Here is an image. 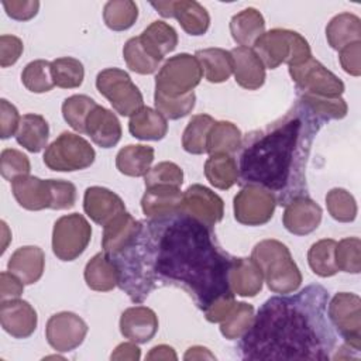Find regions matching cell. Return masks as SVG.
Listing matches in <instances>:
<instances>
[{
    "instance_id": "cell-1",
    "label": "cell",
    "mask_w": 361,
    "mask_h": 361,
    "mask_svg": "<svg viewBox=\"0 0 361 361\" xmlns=\"http://www.w3.org/2000/svg\"><path fill=\"white\" fill-rule=\"evenodd\" d=\"M110 258L120 272L117 286L134 303L158 285L182 288L202 312L234 295L228 282L233 257L219 245L213 228L180 210L141 221L135 240Z\"/></svg>"
},
{
    "instance_id": "cell-2",
    "label": "cell",
    "mask_w": 361,
    "mask_h": 361,
    "mask_svg": "<svg viewBox=\"0 0 361 361\" xmlns=\"http://www.w3.org/2000/svg\"><path fill=\"white\" fill-rule=\"evenodd\" d=\"M329 292L317 283L265 300L240 337L243 360H331L337 337L327 316Z\"/></svg>"
},
{
    "instance_id": "cell-3",
    "label": "cell",
    "mask_w": 361,
    "mask_h": 361,
    "mask_svg": "<svg viewBox=\"0 0 361 361\" xmlns=\"http://www.w3.org/2000/svg\"><path fill=\"white\" fill-rule=\"evenodd\" d=\"M323 124L298 100L283 117L247 134L237 164L238 183L268 190L281 206L307 196V159Z\"/></svg>"
},
{
    "instance_id": "cell-4",
    "label": "cell",
    "mask_w": 361,
    "mask_h": 361,
    "mask_svg": "<svg viewBox=\"0 0 361 361\" xmlns=\"http://www.w3.org/2000/svg\"><path fill=\"white\" fill-rule=\"evenodd\" d=\"M251 258L259 267L268 288L275 293L296 292L302 274L290 251L278 240H262L252 248Z\"/></svg>"
},
{
    "instance_id": "cell-5",
    "label": "cell",
    "mask_w": 361,
    "mask_h": 361,
    "mask_svg": "<svg viewBox=\"0 0 361 361\" xmlns=\"http://www.w3.org/2000/svg\"><path fill=\"white\" fill-rule=\"evenodd\" d=\"M265 68L275 69L281 63L299 65L312 56L309 42L299 32L274 28L264 32L252 45Z\"/></svg>"
},
{
    "instance_id": "cell-6",
    "label": "cell",
    "mask_w": 361,
    "mask_h": 361,
    "mask_svg": "<svg viewBox=\"0 0 361 361\" xmlns=\"http://www.w3.org/2000/svg\"><path fill=\"white\" fill-rule=\"evenodd\" d=\"M203 78V69L195 55L178 54L171 56L158 71L155 78V92L178 97L193 92Z\"/></svg>"
},
{
    "instance_id": "cell-7",
    "label": "cell",
    "mask_w": 361,
    "mask_h": 361,
    "mask_svg": "<svg viewBox=\"0 0 361 361\" xmlns=\"http://www.w3.org/2000/svg\"><path fill=\"white\" fill-rule=\"evenodd\" d=\"M44 164L56 172H73L89 168L96 158L93 147L79 134L63 131L44 152Z\"/></svg>"
},
{
    "instance_id": "cell-8",
    "label": "cell",
    "mask_w": 361,
    "mask_h": 361,
    "mask_svg": "<svg viewBox=\"0 0 361 361\" xmlns=\"http://www.w3.org/2000/svg\"><path fill=\"white\" fill-rule=\"evenodd\" d=\"M96 87L121 116L131 117L144 106L140 89L123 69L107 68L100 71L96 76Z\"/></svg>"
},
{
    "instance_id": "cell-9",
    "label": "cell",
    "mask_w": 361,
    "mask_h": 361,
    "mask_svg": "<svg viewBox=\"0 0 361 361\" xmlns=\"http://www.w3.org/2000/svg\"><path fill=\"white\" fill-rule=\"evenodd\" d=\"M92 238L89 221L79 213L59 217L52 230V251L61 261H73L83 254Z\"/></svg>"
},
{
    "instance_id": "cell-10",
    "label": "cell",
    "mask_w": 361,
    "mask_h": 361,
    "mask_svg": "<svg viewBox=\"0 0 361 361\" xmlns=\"http://www.w3.org/2000/svg\"><path fill=\"white\" fill-rule=\"evenodd\" d=\"M327 316L344 344L361 350V299L351 292H338L327 303Z\"/></svg>"
},
{
    "instance_id": "cell-11",
    "label": "cell",
    "mask_w": 361,
    "mask_h": 361,
    "mask_svg": "<svg viewBox=\"0 0 361 361\" xmlns=\"http://www.w3.org/2000/svg\"><path fill=\"white\" fill-rule=\"evenodd\" d=\"M289 75L300 93L337 97L344 92L343 80L313 56L299 65L289 66Z\"/></svg>"
},
{
    "instance_id": "cell-12",
    "label": "cell",
    "mask_w": 361,
    "mask_h": 361,
    "mask_svg": "<svg viewBox=\"0 0 361 361\" xmlns=\"http://www.w3.org/2000/svg\"><path fill=\"white\" fill-rule=\"evenodd\" d=\"M276 200L265 189L247 185L234 197V217L244 226H262L275 212Z\"/></svg>"
},
{
    "instance_id": "cell-13",
    "label": "cell",
    "mask_w": 361,
    "mask_h": 361,
    "mask_svg": "<svg viewBox=\"0 0 361 361\" xmlns=\"http://www.w3.org/2000/svg\"><path fill=\"white\" fill-rule=\"evenodd\" d=\"M87 334L86 322L72 312H59L52 314L45 327L48 344L59 351L66 353L78 348Z\"/></svg>"
},
{
    "instance_id": "cell-14",
    "label": "cell",
    "mask_w": 361,
    "mask_h": 361,
    "mask_svg": "<svg viewBox=\"0 0 361 361\" xmlns=\"http://www.w3.org/2000/svg\"><path fill=\"white\" fill-rule=\"evenodd\" d=\"M180 212L213 228L224 216V203L223 199L209 188L195 183L183 192Z\"/></svg>"
},
{
    "instance_id": "cell-15",
    "label": "cell",
    "mask_w": 361,
    "mask_h": 361,
    "mask_svg": "<svg viewBox=\"0 0 361 361\" xmlns=\"http://www.w3.org/2000/svg\"><path fill=\"white\" fill-rule=\"evenodd\" d=\"M0 323L6 333L14 338L30 337L38 323L35 309L23 299H8L0 303Z\"/></svg>"
},
{
    "instance_id": "cell-16",
    "label": "cell",
    "mask_w": 361,
    "mask_h": 361,
    "mask_svg": "<svg viewBox=\"0 0 361 361\" xmlns=\"http://www.w3.org/2000/svg\"><path fill=\"white\" fill-rule=\"evenodd\" d=\"M322 214L323 210L314 200L309 196H300L285 206L282 221L289 233L306 235L319 227Z\"/></svg>"
},
{
    "instance_id": "cell-17",
    "label": "cell",
    "mask_w": 361,
    "mask_h": 361,
    "mask_svg": "<svg viewBox=\"0 0 361 361\" xmlns=\"http://www.w3.org/2000/svg\"><path fill=\"white\" fill-rule=\"evenodd\" d=\"M11 190L17 203L27 210L37 212L52 206V179L23 175L11 182Z\"/></svg>"
},
{
    "instance_id": "cell-18",
    "label": "cell",
    "mask_w": 361,
    "mask_h": 361,
    "mask_svg": "<svg viewBox=\"0 0 361 361\" xmlns=\"http://www.w3.org/2000/svg\"><path fill=\"white\" fill-rule=\"evenodd\" d=\"M85 213L100 226H106L114 217L126 212L124 202L113 190L102 186H90L83 196Z\"/></svg>"
},
{
    "instance_id": "cell-19",
    "label": "cell",
    "mask_w": 361,
    "mask_h": 361,
    "mask_svg": "<svg viewBox=\"0 0 361 361\" xmlns=\"http://www.w3.org/2000/svg\"><path fill=\"white\" fill-rule=\"evenodd\" d=\"M158 330V317L147 306H133L123 312L120 317L121 334L135 344L148 343Z\"/></svg>"
},
{
    "instance_id": "cell-20",
    "label": "cell",
    "mask_w": 361,
    "mask_h": 361,
    "mask_svg": "<svg viewBox=\"0 0 361 361\" xmlns=\"http://www.w3.org/2000/svg\"><path fill=\"white\" fill-rule=\"evenodd\" d=\"M235 82L248 90L259 89L265 82V66L252 48L235 47L230 51Z\"/></svg>"
},
{
    "instance_id": "cell-21",
    "label": "cell",
    "mask_w": 361,
    "mask_h": 361,
    "mask_svg": "<svg viewBox=\"0 0 361 361\" xmlns=\"http://www.w3.org/2000/svg\"><path fill=\"white\" fill-rule=\"evenodd\" d=\"M141 228V221L135 220L130 213L123 212L107 223L103 228L102 248L109 257L121 252L127 245H130Z\"/></svg>"
},
{
    "instance_id": "cell-22",
    "label": "cell",
    "mask_w": 361,
    "mask_h": 361,
    "mask_svg": "<svg viewBox=\"0 0 361 361\" xmlns=\"http://www.w3.org/2000/svg\"><path fill=\"white\" fill-rule=\"evenodd\" d=\"M86 134L96 145L111 148L121 138V124L111 110L97 104L86 120Z\"/></svg>"
},
{
    "instance_id": "cell-23",
    "label": "cell",
    "mask_w": 361,
    "mask_h": 361,
    "mask_svg": "<svg viewBox=\"0 0 361 361\" xmlns=\"http://www.w3.org/2000/svg\"><path fill=\"white\" fill-rule=\"evenodd\" d=\"M45 254L37 245H24L17 248L8 262V272L14 274L24 285H32L38 282L44 274Z\"/></svg>"
},
{
    "instance_id": "cell-24",
    "label": "cell",
    "mask_w": 361,
    "mask_h": 361,
    "mask_svg": "<svg viewBox=\"0 0 361 361\" xmlns=\"http://www.w3.org/2000/svg\"><path fill=\"white\" fill-rule=\"evenodd\" d=\"M183 192L180 188L169 185H157L147 188L142 199L141 207L148 219H158L164 216L173 214L180 210Z\"/></svg>"
},
{
    "instance_id": "cell-25",
    "label": "cell",
    "mask_w": 361,
    "mask_h": 361,
    "mask_svg": "<svg viewBox=\"0 0 361 361\" xmlns=\"http://www.w3.org/2000/svg\"><path fill=\"white\" fill-rule=\"evenodd\" d=\"M228 282L234 295L252 298L262 289L264 275L252 258L233 257Z\"/></svg>"
},
{
    "instance_id": "cell-26",
    "label": "cell",
    "mask_w": 361,
    "mask_h": 361,
    "mask_svg": "<svg viewBox=\"0 0 361 361\" xmlns=\"http://www.w3.org/2000/svg\"><path fill=\"white\" fill-rule=\"evenodd\" d=\"M140 41L147 54L161 62L165 55L178 45V34L172 25L165 21H152L140 35Z\"/></svg>"
},
{
    "instance_id": "cell-27",
    "label": "cell",
    "mask_w": 361,
    "mask_h": 361,
    "mask_svg": "<svg viewBox=\"0 0 361 361\" xmlns=\"http://www.w3.org/2000/svg\"><path fill=\"white\" fill-rule=\"evenodd\" d=\"M86 285L97 292H109L118 285L120 272L116 262L103 251L90 258L85 267Z\"/></svg>"
},
{
    "instance_id": "cell-28",
    "label": "cell",
    "mask_w": 361,
    "mask_h": 361,
    "mask_svg": "<svg viewBox=\"0 0 361 361\" xmlns=\"http://www.w3.org/2000/svg\"><path fill=\"white\" fill-rule=\"evenodd\" d=\"M230 32L240 47L251 48L265 32V20L257 8H244L231 17Z\"/></svg>"
},
{
    "instance_id": "cell-29",
    "label": "cell",
    "mask_w": 361,
    "mask_h": 361,
    "mask_svg": "<svg viewBox=\"0 0 361 361\" xmlns=\"http://www.w3.org/2000/svg\"><path fill=\"white\" fill-rule=\"evenodd\" d=\"M128 131L138 140L158 141L168 133V120L158 110L142 106L130 117Z\"/></svg>"
},
{
    "instance_id": "cell-30",
    "label": "cell",
    "mask_w": 361,
    "mask_h": 361,
    "mask_svg": "<svg viewBox=\"0 0 361 361\" xmlns=\"http://www.w3.org/2000/svg\"><path fill=\"white\" fill-rule=\"evenodd\" d=\"M155 151L149 145L130 144L121 148L116 155L117 169L127 176H145L154 162Z\"/></svg>"
},
{
    "instance_id": "cell-31",
    "label": "cell",
    "mask_w": 361,
    "mask_h": 361,
    "mask_svg": "<svg viewBox=\"0 0 361 361\" xmlns=\"http://www.w3.org/2000/svg\"><path fill=\"white\" fill-rule=\"evenodd\" d=\"M49 126L41 114L28 113L20 120L16 141L30 152H39L47 147Z\"/></svg>"
},
{
    "instance_id": "cell-32",
    "label": "cell",
    "mask_w": 361,
    "mask_h": 361,
    "mask_svg": "<svg viewBox=\"0 0 361 361\" xmlns=\"http://www.w3.org/2000/svg\"><path fill=\"white\" fill-rule=\"evenodd\" d=\"M326 38L333 49L340 51L351 42L361 41V20L353 13L334 16L326 27Z\"/></svg>"
},
{
    "instance_id": "cell-33",
    "label": "cell",
    "mask_w": 361,
    "mask_h": 361,
    "mask_svg": "<svg viewBox=\"0 0 361 361\" xmlns=\"http://www.w3.org/2000/svg\"><path fill=\"white\" fill-rule=\"evenodd\" d=\"M204 78L212 83L226 82L233 73V58L230 51L223 48H204L195 52Z\"/></svg>"
},
{
    "instance_id": "cell-34",
    "label": "cell",
    "mask_w": 361,
    "mask_h": 361,
    "mask_svg": "<svg viewBox=\"0 0 361 361\" xmlns=\"http://www.w3.org/2000/svg\"><path fill=\"white\" fill-rule=\"evenodd\" d=\"M172 17H175L185 32L189 35H203L210 25V16L207 10L195 0L173 1Z\"/></svg>"
},
{
    "instance_id": "cell-35",
    "label": "cell",
    "mask_w": 361,
    "mask_h": 361,
    "mask_svg": "<svg viewBox=\"0 0 361 361\" xmlns=\"http://www.w3.org/2000/svg\"><path fill=\"white\" fill-rule=\"evenodd\" d=\"M204 176L217 189H230L238 182V165L230 154H212L204 164Z\"/></svg>"
},
{
    "instance_id": "cell-36",
    "label": "cell",
    "mask_w": 361,
    "mask_h": 361,
    "mask_svg": "<svg viewBox=\"0 0 361 361\" xmlns=\"http://www.w3.org/2000/svg\"><path fill=\"white\" fill-rule=\"evenodd\" d=\"M299 102L323 121L341 120L347 116L348 111V106L341 96L330 97L313 93H300Z\"/></svg>"
},
{
    "instance_id": "cell-37",
    "label": "cell",
    "mask_w": 361,
    "mask_h": 361,
    "mask_svg": "<svg viewBox=\"0 0 361 361\" xmlns=\"http://www.w3.org/2000/svg\"><path fill=\"white\" fill-rule=\"evenodd\" d=\"M243 142L240 128L230 121H216L207 135V152L212 154H233Z\"/></svg>"
},
{
    "instance_id": "cell-38",
    "label": "cell",
    "mask_w": 361,
    "mask_h": 361,
    "mask_svg": "<svg viewBox=\"0 0 361 361\" xmlns=\"http://www.w3.org/2000/svg\"><path fill=\"white\" fill-rule=\"evenodd\" d=\"M214 123V118L209 114L193 116L189 120L182 135L183 149L195 155L207 152V135Z\"/></svg>"
},
{
    "instance_id": "cell-39",
    "label": "cell",
    "mask_w": 361,
    "mask_h": 361,
    "mask_svg": "<svg viewBox=\"0 0 361 361\" xmlns=\"http://www.w3.org/2000/svg\"><path fill=\"white\" fill-rule=\"evenodd\" d=\"M336 247L337 241L333 238H323L314 243L307 252V262L312 271L322 276H333L338 272L336 264Z\"/></svg>"
},
{
    "instance_id": "cell-40",
    "label": "cell",
    "mask_w": 361,
    "mask_h": 361,
    "mask_svg": "<svg viewBox=\"0 0 361 361\" xmlns=\"http://www.w3.org/2000/svg\"><path fill=\"white\" fill-rule=\"evenodd\" d=\"M138 18V7L131 0H111L104 4L103 20L113 31H124Z\"/></svg>"
},
{
    "instance_id": "cell-41",
    "label": "cell",
    "mask_w": 361,
    "mask_h": 361,
    "mask_svg": "<svg viewBox=\"0 0 361 361\" xmlns=\"http://www.w3.org/2000/svg\"><path fill=\"white\" fill-rule=\"evenodd\" d=\"M97 103L86 94H73L62 103V116L65 121L79 134L86 133V120Z\"/></svg>"
},
{
    "instance_id": "cell-42",
    "label": "cell",
    "mask_w": 361,
    "mask_h": 361,
    "mask_svg": "<svg viewBox=\"0 0 361 361\" xmlns=\"http://www.w3.org/2000/svg\"><path fill=\"white\" fill-rule=\"evenodd\" d=\"M55 86L62 89L79 87L85 78L83 63L72 56L56 58L51 62Z\"/></svg>"
},
{
    "instance_id": "cell-43",
    "label": "cell",
    "mask_w": 361,
    "mask_h": 361,
    "mask_svg": "<svg viewBox=\"0 0 361 361\" xmlns=\"http://www.w3.org/2000/svg\"><path fill=\"white\" fill-rule=\"evenodd\" d=\"M21 82L32 93L49 92L55 86L51 62L37 59L27 63L21 72Z\"/></svg>"
},
{
    "instance_id": "cell-44",
    "label": "cell",
    "mask_w": 361,
    "mask_h": 361,
    "mask_svg": "<svg viewBox=\"0 0 361 361\" xmlns=\"http://www.w3.org/2000/svg\"><path fill=\"white\" fill-rule=\"evenodd\" d=\"M254 320V307L245 302H237L228 316L220 323V333L227 340L240 338Z\"/></svg>"
},
{
    "instance_id": "cell-45",
    "label": "cell",
    "mask_w": 361,
    "mask_h": 361,
    "mask_svg": "<svg viewBox=\"0 0 361 361\" xmlns=\"http://www.w3.org/2000/svg\"><path fill=\"white\" fill-rule=\"evenodd\" d=\"M326 206L330 216L340 223H350L357 217V202L345 189L334 188L327 192Z\"/></svg>"
},
{
    "instance_id": "cell-46",
    "label": "cell",
    "mask_w": 361,
    "mask_h": 361,
    "mask_svg": "<svg viewBox=\"0 0 361 361\" xmlns=\"http://www.w3.org/2000/svg\"><path fill=\"white\" fill-rule=\"evenodd\" d=\"M123 56L127 66L140 75H151L158 69L159 62L152 59L144 49L140 37L130 38L123 48Z\"/></svg>"
},
{
    "instance_id": "cell-47",
    "label": "cell",
    "mask_w": 361,
    "mask_h": 361,
    "mask_svg": "<svg viewBox=\"0 0 361 361\" xmlns=\"http://www.w3.org/2000/svg\"><path fill=\"white\" fill-rule=\"evenodd\" d=\"M195 103L196 96L193 92L178 97H168L158 92L154 94V104L166 120H178L188 116L193 110Z\"/></svg>"
},
{
    "instance_id": "cell-48",
    "label": "cell",
    "mask_w": 361,
    "mask_h": 361,
    "mask_svg": "<svg viewBox=\"0 0 361 361\" xmlns=\"http://www.w3.org/2000/svg\"><path fill=\"white\" fill-rule=\"evenodd\" d=\"M336 264L338 271L360 274L361 271V241L358 237H347L337 243Z\"/></svg>"
},
{
    "instance_id": "cell-49",
    "label": "cell",
    "mask_w": 361,
    "mask_h": 361,
    "mask_svg": "<svg viewBox=\"0 0 361 361\" xmlns=\"http://www.w3.org/2000/svg\"><path fill=\"white\" fill-rule=\"evenodd\" d=\"M144 182L145 188L157 185H169L180 188L183 183V171L175 162L164 161L148 171V173L144 176Z\"/></svg>"
},
{
    "instance_id": "cell-50",
    "label": "cell",
    "mask_w": 361,
    "mask_h": 361,
    "mask_svg": "<svg viewBox=\"0 0 361 361\" xmlns=\"http://www.w3.org/2000/svg\"><path fill=\"white\" fill-rule=\"evenodd\" d=\"M31 164L25 154L14 148H6L0 155V173L6 180L13 182L16 178L30 175Z\"/></svg>"
},
{
    "instance_id": "cell-51",
    "label": "cell",
    "mask_w": 361,
    "mask_h": 361,
    "mask_svg": "<svg viewBox=\"0 0 361 361\" xmlns=\"http://www.w3.org/2000/svg\"><path fill=\"white\" fill-rule=\"evenodd\" d=\"M76 188L72 182L52 179V210H63L75 206Z\"/></svg>"
},
{
    "instance_id": "cell-52",
    "label": "cell",
    "mask_w": 361,
    "mask_h": 361,
    "mask_svg": "<svg viewBox=\"0 0 361 361\" xmlns=\"http://www.w3.org/2000/svg\"><path fill=\"white\" fill-rule=\"evenodd\" d=\"M1 4L7 16L17 21H28L35 17L39 10L38 0H3Z\"/></svg>"
},
{
    "instance_id": "cell-53",
    "label": "cell",
    "mask_w": 361,
    "mask_h": 361,
    "mask_svg": "<svg viewBox=\"0 0 361 361\" xmlns=\"http://www.w3.org/2000/svg\"><path fill=\"white\" fill-rule=\"evenodd\" d=\"M20 114L14 104L7 102L6 99L0 100V137L3 140L16 135L20 126Z\"/></svg>"
},
{
    "instance_id": "cell-54",
    "label": "cell",
    "mask_w": 361,
    "mask_h": 361,
    "mask_svg": "<svg viewBox=\"0 0 361 361\" xmlns=\"http://www.w3.org/2000/svg\"><path fill=\"white\" fill-rule=\"evenodd\" d=\"M24 49L23 41L16 35L3 34L0 37V66L8 68L14 65Z\"/></svg>"
},
{
    "instance_id": "cell-55",
    "label": "cell",
    "mask_w": 361,
    "mask_h": 361,
    "mask_svg": "<svg viewBox=\"0 0 361 361\" xmlns=\"http://www.w3.org/2000/svg\"><path fill=\"white\" fill-rule=\"evenodd\" d=\"M341 68L351 76L361 75V41L351 42L340 49Z\"/></svg>"
},
{
    "instance_id": "cell-56",
    "label": "cell",
    "mask_w": 361,
    "mask_h": 361,
    "mask_svg": "<svg viewBox=\"0 0 361 361\" xmlns=\"http://www.w3.org/2000/svg\"><path fill=\"white\" fill-rule=\"evenodd\" d=\"M235 299L234 295L231 296H223L217 300H214L203 313L207 322L210 323H221L228 313L233 310V307L235 306Z\"/></svg>"
},
{
    "instance_id": "cell-57",
    "label": "cell",
    "mask_w": 361,
    "mask_h": 361,
    "mask_svg": "<svg viewBox=\"0 0 361 361\" xmlns=\"http://www.w3.org/2000/svg\"><path fill=\"white\" fill-rule=\"evenodd\" d=\"M24 290V283L11 272L0 274V300L17 299Z\"/></svg>"
},
{
    "instance_id": "cell-58",
    "label": "cell",
    "mask_w": 361,
    "mask_h": 361,
    "mask_svg": "<svg viewBox=\"0 0 361 361\" xmlns=\"http://www.w3.org/2000/svg\"><path fill=\"white\" fill-rule=\"evenodd\" d=\"M141 357L140 348L135 345V343H121L116 347V350L111 353L110 358L111 360H131V361H138Z\"/></svg>"
},
{
    "instance_id": "cell-59",
    "label": "cell",
    "mask_w": 361,
    "mask_h": 361,
    "mask_svg": "<svg viewBox=\"0 0 361 361\" xmlns=\"http://www.w3.org/2000/svg\"><path fill=\"white\" fill-rule=\"evenodd\" d=\"M147 360L148 361H158V360H178V355L175 353V350L166 344H159L151 348V351L147 354Z\"/></svg>"
},
{
    "instance_id": "cell-60",
    "label": "cell",
    "mask_w": 361,
    "mask_h": 361,
    "mask_svg": "<svg viewBox=\"0 0 361 361\" xmlns=\"http://www.w3.org/2000/svg\"><path fill=\"white\" fill-rule=\"evenodd\" d=\"M183 360H186V361H190V360H216V357L206 347L193 345V347L188 348V351L183 355Z\"/></svg>"
},
{
    "instance_id": "cell-61",
    "label": "cell",
    "mask_w": 361,
    "mask_h": 361,
    "mask_svg": "<svg viewBox=\"0 0 361 361\" xmlns=\"http://www.w3.org/2000/svg\"><path fill=\"white\" fill-rule=\"evenodd\" d=\"M151 6L165 18L172 17V10H173V0L169 1H151Z\"/></svg>"
},
{
    "instance_id": "cell-62",
    "label": "cell",
    "mask_w": 361,
    "mask_h": 361,
    "mask_svg": "<svg viewBox=\"0 0 361 361\" xmlns=\"http://www.w3.org/2000/svg\"><path fill=\"white\" fill-rule=\"evenodd\" d=\"M1 227H3V237H4V243H3V245H1V254L6 251V248H7V240H10V237H11V234L10 235H7L6 233L8 231V228H7V224L4 223V221H1Z\"/></svg>"
}]
</instances>
